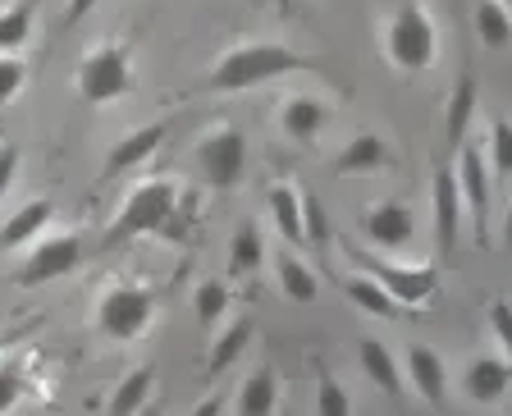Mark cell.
<instances>
[{"label":"cell","instance_id":"cell-1","mask_svg":"<svg viewBox=\"0 0 512 416\" xmlns=\"http://www.w3.org/2000/svg\"><path fill=\"white\" fill-rule=\"evenodd\" d=\"M307 69H320V64L284 42H243L211 64L197 92H247V87L275 83L284 74H307Z\"/></svg>","mask_w":512,"mask_h":416},{"label":"cell","instance_id":"cell-2","mask_svg":"<svg viewBox=\"0 0 512 416\" xmlns=\"http://www.w3.org/2000/svg\"><path fill=\"white\" fill-rule=\"evenodd\" d=\"M384 55L403 74H426L439 60V28L421 0H403L394 19L384 23Z\"/></svg>","mask_w":512,"mask_h":416},{"label":"cell","instance_id":"cell-3","mask_svg":"<svg viewBox=\"0 0 512 416\" xmlns=\"http://www.w3.org/2000/svg\"><path fill=\"white\" fill-rule=\"evenodd\" d=\"M179 183L174 179H142L138 188L124 197L119 215L110 220L106 243H128V238H147V234H165L179 211Z\"/></svg>","mask_w":512,"mask_h":416},{"label":"cell","instance_id":"cell-4","mask_svg":"<svg viewBox=\"0 0 512 416\" xmlns=\"http://www.w3.org/2000/svg\"><path fill=\"white\" fill-rule=\"evenodd\" d=\"M156 316V293L147 284H115L96 302V330L115 343H133L151 330Z\"/></svg>","mask_w":512,"mask_h":416},{"label":"cell","instance_id":"cell-5","mask_svg":"<svg viewBox=\"0 0 512 416\" xmlns=\"http://www.w3.org/2000/svg\"><path fill=\"white\" fill-rule=\"evenodd\" d=\"M78 96H83L87 106H115L119 96L133 87V55L128 46H92V51L78 60Z\"/></svg>","mask_w":512,"mask_h":416},{"label":"cell","instance_id":"cell-6","mask_svg":"<svg viewBox=\"0 0 512 416\" xmlns=\"http://www.w3.org/2000/svg\"><path fill=\"white\" fill-rule=\"evenodd\" d=\"M343 252H348V261L362 275H371V279H380L389 293H394L403 307H421L426 298H435V288H439V275L430 266H394V261H384L380 252H366V247H357L352 238H343Z\"/></svg>","mask_w":512,"mask_h":416},{"label":"cell","instance_id":"cell-7","mask_svg":"<svg viewBox=\"0 0 512 416\" xmlns=\"http://www.w3.org/2000/svg\"><path fill=\"white\" fill-rule=\"evenodd\" d=\"M83 238L78 234H51V238H37L28 243V256L19 261L14 270V284L19 288H42L55 284V279H69L78 266H83Z\"/></svg>","mask_w":512,"mask_h":416},{"label":"cell","instance_id":"cell-8","mask_svg":"<svg viewBox=\"0 0 512 416\" xmlns=\"http://www.w3.org/2000/svg\"><path fill=\"white\" fill-rule=\"evenodd\" d=\"M192 165L211 188H238L247 174V138L234 124L211 128L197 147H192Z\"/></svg>","mask_w":512,"mask_h":416},{"label":"cell","instance_id":"cell-9","mask_svg":"<svg viewBox=\"0 0 512 416\" xmlns=\"http://www.w3.org/2000/svg\"><path fill=\"white\" fill-rule=\"evenodd\" d=\"M357 229H362V238L375 252H407L416 238V215L403 202H380V206H366Z\"/></svg>","mask_w":512,"mask_h":416},{"label":"cell","instance_id":"cell-10","mask_svg":"<svg viewBox=\"0 0 512 416\" xmlns=\"http://www.w3.org/2000/svg\"><path fill=\"white\" fill-rule=\"evenodd\" d=\"M430 211H435V247L444 256H453L458 234H462V215H467L453 165H439L435 170V183H430Z\"/></svg>","mask_w":512,"mask_h":416},{"label":"cell","instance_id":"cell-11","mask_svg":"<svg viewBox=\"0 0 512 416\" xmlns=\"http://www.w3.org/2000/svg\"><path fill=\"white\" fill-rule=\"evenodd\" d=\"M453 174H458V188H462V206H467L471 224L485 229V215H490V160L476 142H462L458 160H453Z\"/></svg>","mask_w":512,"mask_h":416},{"label":"cell","instance_id":"cell-12","mask_svg":"<svg viewBox=\"0 0 512 416\" xmlns=\"http://www.w3.org/2000/svg\"><path fill=\"white\" fill-rule=\"evenodd\" d=\"M165 138H170V124H147V128H133L128 138H119L115 147H110L106 165H101V183H115L119 174L138 170L142 160H151L160 147H165Z\"/></svg>","mask_w":512,"mask_h":416},{"label":"cell","instance_id":"cell-13","mask_svg":"<svg viewBox=\"0 0 512 416\" xmlns=\"http://www.w3.org/2000/svg\"><path fill=\"white\" fill-rule=\"evenodd\" d=\"M51 220H55V202H51V197L23 202L19 211L10 215V220L0 224V256H5V252H19V247H28V243H37V238L51 229Z\"/></svg>","mask_w":512,"mask_h":416},{"label":"cell","instance_id":"cell-14","mask_svg":"<svg viewBox=\"0 0 512 416\" xmlns=\"http://www.w3.org/2000/svg\"><path fill=\"white\" fill-rule=\"evenodd\" d=\"M508 389H512V362H503V357H476L462 371V394L480 407H494Z\"/></svg>","mask_w":512,"mask_h":416},{"label":"cell","instance_id":"cell-15","mask_svg":"<svg viewBox=\"0 0 512 416\" xmlns=\"http://www.w3.org/2000/svg\"><path fill=\"white\" fill-rule=\"evenodd\" d=\"M389 142L375 138V133H357V138L348 142V147L334 156V174L339 179H357V174H380L389 170Z\"/></svg>","mask_w":512,"mask_h":416},{"label":"cell","instance_id":"cell-16","mask_svg":"<svg viewBox=\"0 0 512 416\" xmlns=\"http://www.w3.org/2000/svg\"><path fill=\"white\" fill-rule=\"evenodd\" d=\"M407 380H412V389L421 394L426 407L448 403V371H444V357H439V352H430V348L407 352Z\"/></svg>","mask_w":512,"mask_h":416},{"label":"cell","instance_id":"cell-17","mask_svg":"<svg viewBox=\"0 0 512 416\" xmlns=\"http://www.w3.org/2000/svg\"><path fill=\"white\" fill-rule=\"evenodd\" d=\"M325 124H330V106L316 101V96H293V101H284V110H279V128H284V138H293V142H316Z\"/></svg>","mask_w":512,"mask_h":416},{"label":"cell","instance_id":"cell-18","mask_svg":"<svg viewBox=\"0 0 512 416\" xmlns=\"http://www.w3.org/2000/svg\"><path fill=\"white\" fill-rule=\"evenodd\" d=\"M357 362H362L366 380H371L375 389H380V394L403 398V371H398L394 352L384 348L380 339H362V343H357Z\"/></svg>","mask_w":512,"mask_h":416},{"label":"cell","instance_id":"cell-19","mask_svg":"<svg viewBox=\"0 0 512 416\" xmlns=\"http://www.w3.org/2000/svg\"><path fill=\"white\" fill-rule=\"evenodd\" d=\"M270 202V220H275L279 238H284L288 247H307V229H302V192L288 188V183H275V188L266 192Z\"/></svg>","mask_w":512,"mask_h":416},{"label":"cell","instance_id":"cell-20","mask_svg":"<svg viewBox=\"0 0 512 416\" xmlns=\"http://www.w3.org/2000/svg\"><path fill=\"white\" fill-rule=\"evenodd\" d=\"M252 334H256V325L247 316H238V320H229L224 325V334H215V343H211V352H206V380H215V375H224L229 366L238 362L247 352V343H252Z\"/></svg>","mask_w":512,"mask_h":416},{"label":"cell","instance_id":"cell-21","mask_svg":"<svg viewBox=\"0 0 512 416\" xmlns=\"http://www.w3.org/2000/svg\"><path fill=\"white\" fill-rule=\"evenodd\" d=\"M471 119H476V78L458 74V83H453V92H448V106H444V138H448L453 151L462 147Z\"/></svg>","mask_w":512,"mask_h":416},{"label":"cell","instance_id":"cell-22","mask_svg":"<svg viewBox=\"0 0 512 416\" xmlns=\"http://www.w3.org/2000/svg\"><path fill=\"white\" fill-rule=\"evenodd\" d=\"M279 407V375L270 371V366H261V371H252L243 380V389H238L234 398V412L238 416H270Z\"/></svg>","mask_w":512,"mask_h":416},{"label":"cell","instance_id":"cell-23","mask_svg":"<svg viewBox=\"0 0 512 416\" xmlns=\"http://www.w3.org/2000/svg\"><path fill=\"white\" fill-rule=\"evenodd\" d=\"M275 275H279V288H284V298H288V302L307 307V302H316V298H320V279H316V270H311L307 261H302V256L284 252V256H279V266H275Z\"/></svg>","mask_w":512,"mask_h":416},{"label":"cell","instance_id":"cell-24","mask_svg":"<svg viewBox=\"0 0 512 416\" xmlns=\"http://www.w3.org/2000/svg\"><path fill=\"white\" fill-rule=\"evenodd\" d=\"M261 261H266V243H261V229H256L252 220H243L238 224V234H234V243H229V275L234 279H247V275H256L261 270Z\"/></svg>","mask_w":512,"mask_h":416},{"label":"cell","instance_id":"cell-25","mask_svg":"<svg viewBox=\"0 0 512 416\" xmlns=\"http://www.w3.org/2000/svg\"><path fill=\"white\" fill-rule=\"evenodd\" d=\"M343 293H348L352 307L371 311V316H380V320H394V316H398V307H403V302H398L394 293H389V288H384L380 279H371V275H352L348 284H343Z\"/></svg>","mask_w":512,"mask_h":416},{"label":"cell","instance_id":"cell-26","mask_svg":"<svg viewBox=\"0 0 512 416\" xmlns=\"http://www.w3.org/2000/svg\"><path fill=\"white\" fill-rule=\"evenodd\" d=\"M476 37L485 51H503V46H512V10L503 5V0H480L476 5Z\"/></svg>","mask_w":512,"mask_h":416},{"label":"cell","instance_id":"cell-27","mask_svg":"<svg viewBox=\"0 0 512 416\" xmlns=\"http://www.w3.org/2000/svg\"><path fill=\"white\" fill-rule=\"evenodd\" d=\"M151 389H156V371L151 366H133L124 380L115 384V394H110V412L119 416H133L151 403Z\"/></svg>","mask_w":512,"mask_h":416},{"label":"cell","instance_id":"cell-28","mask_svg":"<svg viewBox=\"0 0 512 416\" xmlns=\"http://www.w3.org/2000/svg\"><path fill=\"white\" fill-rule=\"evenodd\" d=\"M192 307H197V320H202L206 330H215V325L229 316V307H234V293H229L224 279H202L197 293H192Z\"/></svg>","mask_w":512,"mask_h":416},{"label":"cell","instance_id":"cell-29","mask_svg":"<svg viewBox=\"0 0 512 416\" xmlns=\"http://www.w3.org/2000/svg\"><path fill=\"white\" fill-rule=\"evenodd\" d=\"M32 10L37 0H14L0 10V51H23L32 37Z\"/></svg>","mask_w":512,"mask_h":416},{"label":"cell","instance_id":"cell-30","mask_svg":"<svg viewBox=\"0 0 512 416\" xmlns=\"http://www.w3.org/2000/svg\"><path fill=\"white\" fill-rule=\"evenodd\" d=\"M485 160H490L494 179H503V183L512 179V119H494V128H490V151H485Z\"/></svg>","mask_w":512,"mask_h":416},{"label":"cell","instance_id":"cell-31","mask_svg":"<svg viewBox=\"0 0 512 416\" xmlns=\"http://www.w3.org/2000/svg\"><path fill=\"white\" fill-rule=\"evenodd\" d=\"M23 83H28V60L19 51H0V110L23 92Z\"/></svg>","mask_w":512,"mask_h":416},{"label":"cell","instance_id":"cell-32","mask_svg":"<svg viewBox=\"0 0 512 416\" xmlns=\"http://www.w3.org/2000/svg\"><path fill=\"white\" fill-rule=\"evenodd\" d=\"M316 412L320 416H348L352 412L348 389H343L334 375H320V384H316Z\"/></svg>","mask_w":512,"mask_h":416},{"label":"cell","instance_id":"cell-33","mask_svg":"<svg viewBox=\"0 0 512 416\" xmlns=\"http://www.w3.org/2000/svg\"><path fill=\"white\" fill-rule=\"evenodd\" d=\"M302 229H307V243H311V247H325V238H330V224H325V206H320L316 192H302Z\"/></svg>","mask_w":512,"mask_h":416},{"label":"cell","instance_id":"cell-34","mask_svg":"<svg viewBox=\"0 0 512 416\" xmlns=\"http://www.w3.org/2000/svg\"><path fill=\"white\" fill-rule=\"evenodd\" d=\"M23 366L19 362H0V412H10V407H19L23 398Z\"/></svg>","mask_w":512,"mask_h":416},{"label":"cell","instance_id":"cell-35","mask_svg":"<svg viewBox=\"0 0 512 416\" xmlns=\"http://www.w3.org/2000/svg\"><path fill=\"white\" fill-rule=\"evenodd\" d=\"M490 330H494V339L512 352V307L508 302H494L490 307Z\"/></svg>","mask_w":512,"mask_h":416},{"label":"cell","instance_id":"cell-36","mask_svg":"<svg viewBox=\"0 0 512 416\" xmlns=\"http://www.w3.org/2000/svg\"><path fill=\"white\" fill-rule=\"evenodd\" d=\"M14 179H19V147H0V202L10 197Z\"/></svg>","mask_w":512,"mask_h":416},{"label":"cell","instance_id":"cell-37","mask_svg":"<svg viewBox=\"0 0 512 416\" xmlns=\"http://www.w3.org/2000/svg\"><path fill=\"white\" fill-rule=\"evenodd\" d=\"M101 0H64V14H60V28H74V23H83L87 14L96 10Z\"/></svg>","mask_w":512,"mask_h":416},{"label":"cell","instance_id":"cell-38","mask_svg":"<svg viewBox=\"0 0 512 416\" xmlns=\"http://www.w3.org/2000/svg\"><path fill=\"white\" fill-rule=\"evenodd\" d=\"M220 398H206V403H197V416H206V412H220Z\"/></svg>","mask_w":512,"mask_h":416},{"label":"cell","instance_id":"cell-39","mask_svg":"<svg viewBox=\"0 0 512 416\" xmlns=\"http://www.w3.org/2000/svg\"><path fill=\"white\" fill-rule=\"evenodd\" d=\"M503 247L512 252V206H508V220H503Z\"/></svg>","mask_w":512,"mask_h":416},{"label":"cell","instance_id":"cell-40","mask_svg":"<svg viewBox=\"0 0 512 416\" xmlns=\"http://www.w3.org/2000/svg\"><path fill=\"white\" fill-rule=\"evenodd\" d=\"M5 343H10V339H5V334H0V352H5Z\"/></svg>","mask_w":512,"mask_h":416},{"label":"cell","instance_id":"cell-41","mask_svg":"<svg viewBox=\"0 0 512 416\" xmlns=\"http://www.w3.org/2000/svg\"><path fill=\"white\" fill-rule=\"evenodd\" d=\"M503 5H508V10H512V0H503Z\"/></svg>","mask_w":512,"mask_h":416}]
</instances>
